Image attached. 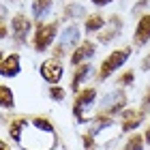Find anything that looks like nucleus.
<instances>
[{"mask_svg":"<svg viewBox=\"0 0 150 150\" xmlns=\"http://www.w3.org/2000/svg\"><path fill=\"white\" fill-rule=\"evenodd\" d=\"M17 142L26 150H52L56 139H54V131H43L37 125L28 127V122H26L22 133L17 135Z\"/></svg>","mask_w":150,"mask_h":150,"instance_id":"f257e3e1","label":"nucleus"},{"mask_svg":"<svg viewBox=\"0 0 150 150\" xmlns=\"http://www.w3.org/2000/svg\"><path fill=\"white\" fill-rule=\"evenodd\" d=\"M58 32V24L50 22V24H37L35 37H32V45H35L37 52H45L47 47L54 43V37Z\"/></svg>","mask_w":150,"mask_h":150,"instance_id":"f03ea898","label":"nucleus"},{"mask_svg":"<svg viewBox=\"0 0 150 150\" xmlns=\"http://www.w3.org/2000/svg\"><path fill=\"white\" fill-rule=\"evenodd\" d=\"M129 54H131V50H129V47H122V50L112 52L110 56H107V58L103 60V64H101V69H99V79L103 81V79L110 77V75H112L114 71H118V67H122V64L127 62Z\"/></svg>","mask_w":150,"mask_h":150,"instance_id":"7ed1b4c3","label":"nucleus"},{"mask_svg":"<svg viewBox=\"0 0 150 150\" xmlns=\"http://www.w3.org/2000/svg\"><path fill=\"white\" fill-rule=\"evenodd\" d=\"M94 99H97V90H92V88H86V90H81L77 94L75 105H73V112H75V116H77V120H84V112L92 107Z\"/></svg>","mask_w":150,"mask_h":150,"instance_id":"20e7f679","label":"nucleus"},{"mask_svg":"<svg viewBox=\"0 0 150 150\" xmlns=\"http://www.w3.org/2000/svg\"><path fill=\"white\" fill-rule=\"evenodd\" d=\"M77 41H79V28L77 26H69L62 35H60V41H58V47H56V58L62 54L64 50H69V47H73V45H77Z\"/></svg>","mask_w":150,"mask_h":150,"instance_id":"39448f33","label":"nucleus"},{"mask_svg":"<svg viewBox=\"0 0 150 150\" xmlns=\"http://www.w3.org/2000/svg\"><path fill=\"white\" fill-rule=\"evenodd\" d=\"M127 103V97L125 92H110L107 97L101 101V112L105 114H114V112H120Z\"/></svg>","mask_w":150,"mask_h":150,"instance_id":"423d86ee","label":"nucleus"},{"mask_svg":"<svg viewBox=\"0 0 150 150\" xmlns=\"http://www.w3.org/2000/svg\"><path fill=\"white\" fill-rule=\"evenodd\" d=\"M41 75H43V79L50 81V84H58L60 77H62V64H60L58 60H45V62L41 64Z\"/></svg>","mask_w":150,"mask_h":150,"instance_id":"0eeeda50","label":"nucleus"},{"mask_svg":"<svg viewBox=\"0 0 150 150\" xmlns=\"http://www.w3.org/2000/svg\"><path fill=\"white\" fill-rule=\"evenodd\" d=\"M11 28H13V37L17 39V43H26V37H28L32 24L26 15H15L11 22Z\"/></svg>","mask_w":150,"mask_h":150,"instance_id":"6e6552de","label":"nucleus"},{"mask_svg":"<svg viewBox=\"0 0 150 150\" xmlns=\"http://www.w3.org/2000/svg\"><path fill=\"white\" fill-rule=\"evenodd\" d=\"M19 56L17 54H9V56L2 58V62H0V75L2 77H15L19 73Z\"/></svg>","mask_w":150,"mask_h":150,"instance_id":"1a4fd4ad","label":"nucleus"},{"mask_svg":"<svg viewBox=\"0 0 150 150\" xmlns=\"http://www.w3.org/2000/svg\"><path fill=\"white\" fill-rule=\"evenodd\" d=\"M133 41H135V45H137V47L146 45L150 41V15H144L139 19L137 28H135V35H133Z\"/></svg>","mask_w":150,"mask_h":150,"instance_id":"9d476101","label":"nucleus"},{"mask_svg":"<svg viewBox=\"0 0 150 150\" xmlns=\"http://www.w3.org/2000/svg\"><path fill=\"white\" fill-rule=\"evenodd\" d=\"M94 43H90V41H84L81 45H77V50L73 52V56H71V62L73 64H81L84 60H88V58H92L94 56Z\"/></svg>","mask_w":150,"mask_h":150,"instance_id":"9b49d317","label":"nucleus"},{"mask_svg":"<svg viewBox=\"0 0 150 150\" xmlns=\"http://www.w3.org/2000/svg\"><path fill=\"white\" fill-rule=\"evenodd\" d=\"M52 11V0H32V17L43 19Z\"/></svg>","mask_w":150,"mask_h":150,"instance_id":"f8f14e48","label":"nucleus"},{"mask_svg":"<svg viewBox=\"0 0 150 150\" xmlns=\"http://www.w3.org/2000/svg\"><path fill=\"white\" fill-rule=\"evenodd\" d=\"M142 118H144V110H139V112H125L122 129H125V131H131V129H135L142 122Z\"/></svg>","mask_w":150,"mask_h":150,"instance_id":"ddd939ff","label":"nucleus"},{"mask_svg":"<svg viewBox=\"0 0 150 150\" xmlns=\"http://www.w3.org/2000/svg\"><path fill=\"white\" fill-rule=\"evenodd\" d=\"M103 26H105V19H103V15H99V13H94V15H90L86 19V30L88 32L103 30Z\"/></svg>","mask_w":150,"mask_h":150,"instance_id":"4468645a","label":"nucleus"},{"mask_svg":"<svg viewBox=\"0 0 150 150\" xmlns=\"http://www.w3.org/2000/svg\"><path fill=\"white\" fill-rule=\"evenodd\" d=\"M120 28H122V22H120L118 17H112V28L107 30V32H103V35L99 37V41H101V43H110L116 32H120Z\"/></svg>","mask_w":150,"mask_h":150,"instance_id":"2eb2a0df","label":"nucleus"},{"mask_svg":"<svg viewBox=\"0 0 150 150\" xmlns=\"http://www.w3.org/2000/svg\"><path fill=\"white\" fill-rule=\"evenodd\" d=\"M0 105L4 107V110H9V107L15 105V101H13V92L9 86H2L0 88Z\"/></svg>","mask_w":150,"mask_h":150,"instance_id":"dca6fc26","label":"nucleus"},{"mask_svg":"<svg viewBox=\"0 0 150 150\" xmlns=\"http://www.w3.org/2000/svg\"><path fill=\"white\" fill-rule=\"evenodd\" d=\"M88 73H90V64H81L77 71H75V77L71 81V86H73V90H77L79 84H81V79H86L88 77Z\"/></svg>","mask_w":150,"mask_h":150,"instance_id":"f3484780","label":"nucleus"},{"mask_svg":"<svg viewBox=\"0 0 150 150\" xmlns=\"http://www.w3.org/2000/svg\"><path fill=\"white\" fill-rule=\"evenodd\" d=\"M125 150H144V137H142V135H131Z\"/></svg>","mask_w":150,"mask_h":150,"instance_id":"a211bd4d","label":"nucleus"},{"mask_svg":"<svg viewBox=\"0 0 150 150\" xmlns=\"http://www.w3.org/2000/svg\"><path fill=\"white\" fill-rule=\"evenodd\" d=\"M50 97L56 99V101H62V99H64V90H62V88H52V90H50Z\"/></svg>","mask_w":150,"mask_h":150,"instance_id":"6ab92c4d","label":"nucleus"},{"mask_svg":"<svg viewBox=\"0 0 150 150\" xmlns=\"http://www.w3.org/2000/svg\"><path fill=\"white\" fill-rule=\"evenodd\" d=\"M64 13H67V15H81V13H84V9H81V4H71Z\"/></svg>","mask_w":150,"mask_h":150,"instance_id":"aec40b11","label":"nucleus"},{"mask_svg":"<svg viewBox=\"0 0 150 150\" xmlns=\"http://www.w3.org/2000/svg\"><path fill=\"white\" fill-rule=\"evenodd\" d=\"M131 81H133V71H127V73L120 77V84H131Z\"/></svg>","mask_w":150,"mask_h":150,"instance_id":"412c9836","label":"nucleus"},{"mask_svg":"<svg viewBox=\"0 0 150 150\" xmlns=\"http://www.w3.org/2000/svg\"><path fill=\"white\" fill-rule=\"evenodd\" d=\"M92 4H97V6H105V4H110V2H114V0H90Z\"/></svg>","mask_w":150,"mask_h":150,"instance_id":"4be33fe9","label":"nucleus"},{"mask_svg":"<svg viewBox=\"0 0 150 150\" xmlns=\"http://www.w3.org/2000/svg\"><path fill=\"white\" fill-rule=\"evenodd\" d=\"M144 139H146V142H150V127H148V131H146V135H144Z\"/></svg>","mask_w":150,"mask_h":150,"instance_id":"5701e85b","label":"nucleus"},{"mask_svg":"<svg viewBox=\"0 0 150 150\" xmlns=\"http://www.w3.org/2000/svg\"><path fill=\"white\" fill-rule=\"evenodd\" d=\"M148 67H150V54H148V60L144 62V69H148Z\"/></svg>","mask_w":150,"mask_h":150,"instance_id":"b1692460","label":"nucleus"},{"mask_svg":"<svg viewBox=\"0 0 150 150\" xmlns=\"http://www.w3.org/2000/svg\"><path fill=\"white\" fill-rule=\"evenodd\" d=\"M2 150H9V146H6V144H2Z\"/></svg>","mask_w":150,"mask_h":150,"instance_id":"393cba45","label":"nucleus"}]
</instances>
